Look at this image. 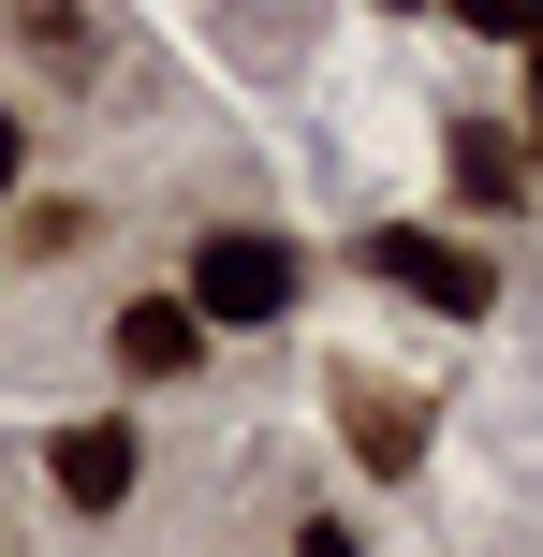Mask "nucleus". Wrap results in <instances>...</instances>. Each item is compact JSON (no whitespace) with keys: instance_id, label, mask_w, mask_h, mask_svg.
I'll use <instances>...</instances> for the list:
<instances>
[{"instance_id":"obj_1","label":"nucleus","mask_w":543,"mask_h":557,"mask_svg":"<svg viewBox=\"0 0 543 557\" xmlns=\"http://www.w3.org/2000/svg\"><path fill=\"white\" fill-rule=\"evenodd\" d=\"M294 294H309V250H294V235H264V221L192 235V278H176V308H192L206 337H221V323H294Z\"/></svg>"},{"instance_id":"obj_2","label":"nucleus","mask_w":543,"mask_h":557,"mask_svg":"<svg viewBox=\"0 0 543 557\" xmlns=\"http://www.w3.org/2000/svg\"><path fill=\"white\" fill-rule=\"evenodd\" d=\"M368 264L397 278V294H427L441 323H485V308H499V264H485V250H441V235H411V221H382Z\"/></svg>"},{"instance_id":"obj_3","label":"nucleus","mask_w":543,"mask_h":557,"mask_svg":"<svg viewBox=\"0 0 543 557\" xmlns=\"http://www.w3.org/2000/svg\"><path fill=\"white\" fill-rule=\"evenodd\" d=\"M133 470H147V441H133L118 411H88V425H59V441H45V499H59V513H118V499H133Z\"/></svg>"},{"instance_id":"obj_4","label":"nucleus","mask_w":543,"mask_h":557,"mask_svg":"<svg viewBox=\"0 0 543 557\" xmlns=\"http://www.w3.org/2000/svg\"><path fill=\"white\" fill-rule=\"evenodd\" d=\"M103 352H118V382H192V367H206V323H192L176 294H133Z\"/></svg>"},{"instance_id":"obj_5","label":"nucleus","mask_w":543,"mask_h":557,"mask_svg":"<svg viewBox=\"0 0 543 557\" xmlns=\"http://www.w3.org/2000/svg\"><path fill=\"white\" fill-rule=\"evenodd\" d=\"M0 15H15V45L45 59V74H103V59H118V15H103V0H0Z\"/></svg>"},{"instance_id":"obj_6","label":"nucleus","mask_w":543,"mask_h":557,"mask_svg":"<svg viewBox=\"0 0 543 557\" xmlns=\"http://www.w3.org/2000/svg\"><path fill=\"white\" fill-rule=\"evenodd\" d=\"M338 425H353L368 470H427V411H411L397 382H368V367H338Z\"/></svg>"},{"instance_id":"obj_7","label":"nucleus","mask_w":543,"mask_h":557,"mask_svg":"<svg viewBox=\"0 0 543 557\" xmlns=\"http://www.w3.org/2000/svg\"><path fill=\"white\" fill-rule=\"evenodd\" d=\"M456 191L485 206V221H515V206H529V162H515V133H499V103L456 117Z\"/></svg>"},{"instance_id":"obj_8","label":"nucleus","mask_w":543,"mask_h":557,"mask_svg":"<svg viewBox=\"0 0 543 557\" xmlns=\"http://www.w3.org/2000/svg\"><path fill=\"white\" fill-rule=\"evenodd\" d=\"M0 250H29V264H74V250H103V221H88L74 191H45V206H15V221H0Z\"/></svg>"},{"instance_id":"obj_9","label":"nucleus","mask_w":543,"mask_h":557,"mask_svg":"<svg viewBox=\"0 0 543 557\" xmlns=\"http://www.w3.org/2000/svg\"><path fill=\"white\" fill-rule=\"evenodd\" d=\"M441 15H456V29H485V45H515V29H529V0H441Z\"/></svg>"},{"instance_id":"obj_10","label":"nucleus","mask_w":543,"mask_h":557,"mask_svg":"<svg viewBox=\"0 0 543 557\" xmlns=\"http://www.w3.org/2000/svg\"><path fill=\"white\" fill-rule=\"evenodd\" d=\"M280 557H353V529H338V513H309V529H294Z\"/></svg>"},{"instance_id":"obj_11","label":"nucleus","mask_w":543,"mask_h":557,"mask_svg":"<svg viewBox=\"0 0 543 557\" xmlns=\"http://www.w3.org/2000/svg\"><path fill=\"white\" fill-rule=\"evenodd\" d=\"M15 176H29V117L0 103V191H15Z\"/></svg>"},{"instance_id":"obj_12","label":"nucleus","mask_w":543,"mask_h":557,"mask_svg":"<svg viewBox=\"0 0 543 557\" xmlns=\"http://www.w3.org/2000/svg\"><path fill=\"white\" fill-rule=\"evenodd\" d=\"M397 15H411V0H397Z\"/></svg>"}]
</instances>
